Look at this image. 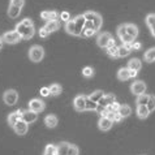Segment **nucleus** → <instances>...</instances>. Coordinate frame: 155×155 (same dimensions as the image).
Segmentation results:
<instances>
[{
  "instance_id": "nucleus-1",
  "label": "nucleus",
  "mask_w": 155,
  "mask_h": 155,
  "mask_svg": "<svg viewBox=\"0 0 155 155\" xmlns=\"http://www.w3.org/2000/svg\"><path fill=\"white\" fill-rule=\"evenodd\" d=\"M15 30L21 35L22 39H31V38L35 35V26H34V22L31 18H24L21 22H18L16 25Z\"/></svg>"
},
{
  "instance_id": "nucleus-2",
  "label": "nucleus",
  "mask_w": 155,
  "mask_h": 155,
  "mask_svg": "<svg viewBox=\"0 0 155 155\" xmlns=\"http://www.w3.org/2000/svg\"><path fill=\"white\" fill-rule=\"evenodd\" d=\"M84 17H85V20H86V21H89V22L93 25L94 30L99 33V30H101L102 26H103V18H102V16L99 15L98 12H94V11H86L85 13H84Z\"/></svg>"
},
{
  "instance_id": "nucleus-3",
  "label": "nucleus",
  "mask_w": 155,
  "mask_h": 155,
  "mask_svg": "<svg viewBox=\"0 0 155 155\" xmlns=\"http://www.w3.org/2000/svg\"><path fill=\"white\" fill-rule=\"evenodd\" d=\"M58 155H80V149L71 142H60L58 145Z\"/></svg>"
},
{
  "instance_id": "nucleus-4",
  "label": "nucleus",
  "mask_w": 155,
  "mask_h": 155,
  "mask_svg": "<svg viewBox=\"0 0 155 155\" xmlns=\"http://www.w3.org/2000/svg\"><path fill=\"white\" fill-rule=\"evenodd\" d=\"M28 56L30 59V61L33 63H41L43 58H45V48L39 45H34L29 48Z\"/></svg>"
},
{
  "instance_id": "nucleus-5",
  "label": "nucleus",
  "mask_w": 155,
  "mask_h": 155,
  "mask_svg": "<svg viewBox=\"0 0 155 155\" xmlns=\"http://www.w3.org/2000/svg\"><path fill=\"white\" fill-rule=\"evenodd\" d=\"M97 45L98 47L101 48H107L108 46H112V45H116L115 43V39L112 37V34L108 33V31H103V33H99L98 37H97Z\"/></svg>"
},
{
  "instance_id": "nucleus-6",
  "label": "nucleus",
  "mask_w": 155,
  "mask_h": 155,
  "mask_svg": "<svg viewBox=\"0 0 155 155\" xmlns=\"http://www.w3.org/2000/svg\"><path fill=\"white\" fill-rule=\"evenodd\" d=\"M3 102L7 106H15L18 102V93L15 89H8L3 93Z\"/></svg>"
},
{
  "instance_id": "nucleus-7",
  "label": "nucleus",
  "mask_w": 155,
  "mask_h": 155,
  "mask_svg": "<svg viewBox=\"0 0 155 155\" xmlns=\"http://www.w3.org/2000/svg\"><path fill=\"white\" fill-rule=\"evenodd\" d=\"M2 37H3L4 43H7V45H16V43L21 42V39H22L21 35L16 31V30H9V31H5Z\"/></svg>"
},
{
  "instance_id": "nucleus-8",
  "label": "nucleus",
  "mask_w": 155,
  "mask_h": 155,
  "mask_svg": "<svg viewBox=\"0 0 155 155\" xmlns=\"http://www.w3.org/2000/svg\"><path fill=\"white\" fill-rule=\"evenodd\" d=\"M116 34H117V38L121 41V45H130V43L136 42L133 38H130L127 34V30H125V24H121L117 26V30H116Z\"/></svg>"
},
{
  "instance_id": "nucleus-9",
  "label": "nucleus",
  "mask_w": 155,
  "mask_h": 155,
  "mask_svg": "<svg viewBox=\"0 0 155 155\" xmlns=\"http://www.w3.org/2000/svg\"><path fill=\"white\" fill-rule=\"evenodd\" d=\"M45 108H46V103L39 98H34V99H31V101L29 102V108L28 110L33 111V112H35V114L43 112Z\"/></svg>"
},
{
  "instance_id": "nucleus-10",
  "label": "nucleus",
  "mask_w": 155,
  "mask_h": 155,
  "mask_svg": "<svg viewBox=\"0 0 155 155\" xmlns=\"http://www.w3.org/2000/svg\"><path fill=\"white\" fill-rule=\"evenodd\" d=\"M73 108L77 112H85L86 111V95L84 94H78L73 99Z\"/></svg>"
},
{
  "instance_id": "nucleus-11",
  "label": "nucleus",
  "mask_w": 155,
  "mask_h": 155,
  "mask_svg": "<svg viewBox=\"0 0 155 155\" xmlns=\"http://www.w3.org/2000/svg\"><path fill=\"white\" fill-rule=\"evenodd\" d=\"M146 89H147V86H146V84L141 80H137L134 82H132V85H130V91H132L133 95H136V97L145 94Z\"/></svg>"
},
{
  "instance_id": "nucleus-12",
  "label": "nucleus",
  "mask_w": 155,
  "mask_h": 155,
  "mask_svg": "<svg viewBox=\"0 0 155 155\" xmlns=\"http://www.w3.org/2000/svg\"><path fill=\"white\" fill-rule=\"evenodd\" d=\"M22 112H24V110H16V111H13V112H11L9 115H8L7 121H8V124H9V127L13 128L20 120H22Z\"/></svg>"
},
{
  "instance_id": "nucleus-13",
  "label": "nucleus",
  "mask_w": 155,
  "mask_h": 155,
  "mask_svg": "<svg viewBox=\"0 0 155 155\" xmlns=\"http://www.w3.org/2000/svg\"><path fill=\"white\" fill-rule=\"evenodd\" d=\"M114 124L115 123L108 117H101L98 121V128H99V130H102V132H108L110 129L112 128Z\"/></svg>"
},
{
  "instance_id": "nucleus-14",
  "label": "nucleus",
  "mask_w": 155,
  "mask_h": 155,
  "mask_svg": "<svg viewBox=\"0 0 155 155\" xmlns=\"http://www.w3.org/2000/svg\"><path fill=\"white\" fill-rule=\"evenodd\" d=\"M12 129L15 130L16 134H18V136H25V134L28 133V130H29V124H26V123L24 121V120H20V121L17 123Z\"/></svg>"
},
{
  "instance_id": "nucleus-15",
  "label": "nucleus",
  "mask_w": 155,
  "mask_h": 155,
  "mask_svg": "<svg viewBox=\"0 0 155 155\" xmlns=\"http://www.w3.org/2000/svg\"><path fill=\"white\" fill-rule=\"evenodd\" d=\"M43 121H45V125H46L47 128L54 129V128H56V127H58V124H59V119H58V116H56V115L50 114V115H47V116H46Z\"/></svg>"
},
{
  "instance_id": "nucleus-16",
  "label": "nucleus",
  "mask_w": 155,
  "mask_h": 155,
  "mask_svg": "<svg viewBox=\"0 0 155 155\" xmlns=\"http://www.w3.org/2000/svg\"><path fill=\"white\" fill-rule=\"evenodd\" d=\"M22 120L26 124H33L38 120V114L33 112V111H30V110H26L22 112Z\"/></svg>"
},
{
  "instance_id": "nucleus-17",
  "label": "nucleus",
  "mask_w": 155,
  "mask_h": 155,
  "mask_svg": "<svg viewBox=\"0 0 155 155\" xmlns=\"http://www.w3.org/2000/svg\"><path fill=\"white\" fill-rule=\"evenodd\" d=\"M145 22H146V26L149 28L150 33H151L153 38H155V13H149L145 18Z\"/></svg>"
},
{
  "instance_id": "nucleus-18",
  "label": "nucleus",
  "mask_w": 155,
  "mask_h": 155,
  "mask_svg": "<svg viewBox=\"0 0 155 155\" xmlns=\"http://www.w3.org/2000/svg\"><path fill=\"white\" fill-rule=\"evenodd\" d=\"M125 30H127V34L133 39H137V37H138V26L134 24H130V22H127L125 24Z\"/></svg>"
},
{
  "instance_id": "nucleus-19",
  "label": "nucleus",
  "mask_w": 155,
  "mask_h": 155,
  "mask_svg": "<svg viewBox=\"0 0 155 155\" xmlns=\"http://www.w3.org/2000/svg\"><path fill=\"white\" fill-rule=\"evenodd\" d=\"M114 102H116V95L110 93V94H104V95L102 97L101 101H99L98 104L101 107H107V106H110L111 103H114Z\"/></svg>"
},
{
  "instance_id": "nucleus-20",
  "label": "nucleus",
  "mask_w": 155,
  "mask_h": 155,
  "mask_svg": "<svg viewBox=\"0 0 155 155\" xmlns=\"http://www.w3.org/2000/svg\"><path fill=\"white\" fill-rule=\"evenodd\" d=\"M59 16H60V13L56 11H43L41 13V18L47 22V21H51V20H58Z\"/></svg>"
},
{
  "instance_id": "nucleus-21",
  "label": "nucleus",
  "mask_w": 155,
  "mask_h": 155,
  "mask_svg": "<svg viewBox=\"0 0 155 155\" xmlns=\"http://www.w3.org/2000/svg\"><path fill=\"white\" fill-rule=\"evenodd\" d=\"M136 115H137V117L141 119V120L147 119L149 115H150V111H149V108H147V104H146V106H137V108H136Z\"/></svg>"
},
{
  "instance_id": "nucleus-22",
  "label": "nucleus",
  "mask_w": 155,
  "mask_h": 155,
  "mask_svg": "<svg viewBox=\"0 0 155 155\" xmlns=\"http://www.w3.org/2000/svg\"><path fill=\"white\" fill-rule=\"evenodd\" d=\"M64 30L69 34V35L73 37H77V31H76V20L74 18H71L68 22H65L64 25Z\"/></svg>"
},
{
  "instance_id": "nucleus-23",
  "label": "nucleus",
  "mask_w": 155,
  "mask_h": 155,
  "mask_svg": "<svg viewBox=\"0 0 155 155\" xmlns=\"http://www.w3.org/2000/svg\"><path fill=\"white\" fill-rule=\"evenodd\" d=\"M127 68H128V69H130V71H137V72H140L141 68H142V61H141L138 58H133V59H130V60L128 61Z\"/></svg>"
},
{
  "instance_id": "nucleus-24",
  "label": "nucleus",
  "mask_w": 155,
  "mask_h": 155,
  "mask_svg": "<svg viewBox=\"0 0 155 155\" xmlns=\"http://www.w3.org/2000/svg\"><path fill=\"white\" fill-rule=\"evenodd\" d=\"M117 80L119 81H123V82H125V81L130 80V71L128 69V68H120V69L117 71Z\"/></svg>"
},
{
  "instance_id": "nucleus-25",
  "label": "nucleus",
  "mask_w": 155,
  "mask_h": 155,
  "mask_svg": "<svg viewBox=\"0 0 155 155\" xmlns=\"http://www.w3.org/2000/svg\"><path fill=\"white\" fill-rule=\"evenodd\" d=\"M46 30L48 33H55L56 30H59L60 28V21L59 20H51V21H47L46 25H45Z\"/></svg>"
},
{
  "instance_id": "nucleus-26",
  "label": "nucleus",
  "mask_w": 155,
  "mask_h": 155,
  "mask_svg": "<svg viewBox=\"0 0 155 155\" xmlns=\"http://www.w3.org/2000/svg\"><path fill=\"white\" fill-rule=\"evenodd\" d=\"M117 114L121 116L123 119H127L132 114V107L129 106V104H120V108L117 111Z\"/></svg>"
},
{
  "instance_id": "nucleus-27",
  "label": "nucleus",
  "mask_w": 155,
  "mask_h": 155,
  "mask_svg": "<svg viewBox=\"0 0 155 155\" xmlns=\"http://www.w3.org/2000/svg\"><path fill=\"white\" fill-rule=\"evenodd\" d=\"M106 54H107V56L111 58V59H117L119 58V47L116 45L108 46L106 48Z\"/></svg>"
},
{
  "instance_id": "nucleus-28",
  "label": "nucleus",
  "mask_w": 155,
  "mask_h": 155,
  "mask_svg": "<svg viewBox=\"0 0 155 155\" xmlns=\"http://www.w3.org/2000/svg\"><path fill=\"white\" fill-rule=\"evenodd\" d=\"M132 43L130 45H121L119 47V58H125L132 52Z\"/></svg>"
},
{
  "instance_id": "nucleus-29",
  "label": "nucleus",
  "mask_w": 155,
  "mask_h": 155,
  "mask_svg": "<svg viewBox=\"0 0 155 155\" xmlns=\"http://www.w3.org/2000/svg\"><path fill=\"white\" fill-rule=\"evenodd\" d=\"M43 155H58V145L48 143L43 150Z\"/></svg>"
},
{
  "instance_id": "nucleus-30",
  "label": "nucleus",
  "mask_w": 155,
  "mask_h": 155,
  "mask_svg": "<svg viewBox=\"0 0 155 155\" xmlns=\"http://www.w3.org/2000/svg\"><path fill=\"white\" fill-rule=\"evenodd\" d=\"M7 15L9 18H17L20 15H21V9L17 7H13V5H9L8 7V11H7Z\"/></svg>"
},
{
  "instance_id": "nucleus-31",
  "label": "nucleus",
  "mask_w": 155,
  "mask_h": 155,
  "mask_svg": "<svg viewBox=\"0 0 155 155\" xmlns=\"http://www.w3.org/2000/svg\"><path fill=\"white\" fill-rule=\"evenodd\" d=\"M48 89H50V93H51V95L52 97H58L63 91V87H61V85L60 84H52L51 86H48Z\"/></svg>"
},
{
  "instance_id": "nucleus-32",
  "label": "nucleus",
  "mask_w": 155,
  "mask_h": 155,
  "mask_svg": "<svg viewBox=\"0 0 155 155\" xmlns=\"http://www.w3.org/2000/svg\"><path fill=\"white\" fill-rule=\"evenodd\" d=\"M143 59H145L146 63L155 61V47H153V48H149L147 51H146L145 55H143Z\"/></svg>"
},
{
  "instance_id": "nucleus-33",
  "label": "nucleus",
  "mask_w": 155,
  "mask_h": 155,
  "mask_svg": "<svg viewBox=\"0 0 155 155\" xmlns=\"http://www.w3.org/2000/svg\"><path fill=\"white\" fill-rule=\"evenodd\" d=\"M104 95V93L102 91V90H95V91H93L90 95H87L90 99H91L93 102H95V103H99V101L102 99V97Z\"/></svg>"
},
{
  "instance_id": "nucleus-34",
  "label": "nucleus",
  "mask_w": 155,
  "mask_h": 155,
  "mask_svg": "<svg viewBox=\"0 0 155 155\" xmlns=\"http://www.w3.org/2000/svg\"><path fill=\"white\" fill-rule=\"evenodd\" d=\"M149 97H150V94H142V95H138L136 99V103H137V106H146L147 104V102H149Z\"/></svg>"
},
{
  "instance_id": "nucleus-35",
  "label": "nucleus",
  "mask_w": 155,
  "mask_h": 155,
  "mask_svg": "<svg viewBox=\"0 0 155 155\" xmlns=\"http://www.w3.org/2000/svg\"><path fill=\"white\" fill-rule=\"evenodd\" d=\"M99 104L95 102H93L87 95H86V111H97Z\"/></svg>"
},
{
  "instance_id": "nucleus-36",
  "label": "nucleus",
  "mask_w": 155,
  "mask_h": 155,
  "mask_svg": "<svg viewBox=\"0 0 155 155\" xmlns=\"http://www.w3.org/2000/svg\"><path fill=\"white\" fill-rule=\"evenodd\" d=\"M82 76L85 78H91L94 76V68L93 67H85L82 69Z\"/></svg>"
},
{
  "instance_id": "nucleus-37",
  "label": "nucleus",
  "mask_w": 155,
  "mask_h": 155,
  "mask_svg": "<svg viewBox=\"0 0 155 155\" xmlns=\"http://www.w3.org/2000/svg\"><path fill=\"white\" fill-rule=\"evenodd\" d=\"M104 108H106V111H107L108 114H110V112H117L119 108H120V104H119L117 102H114V103H111L110 106L104 107Z\"/></svg>"
},
{
  "instance_id": "nucleus-38",
  "label": "nucleus",
  "mask_w": 155,
  "mask_h": 155,
  "mask_svg": "<svg viewBox=\"0 0 155 155\" xmlns=\"http://www.w3.org/2000/svg\"><path fill=\"white\" fill-rule=\"evenodd\" d=\"M147 108H149V111H150V114L155 111V95H151V94H150L149 102H147Z\"/></svg>"
},
{
  "instance_id": "nucleus-39",
  "label": "nucleus",
  "mask_w": 155,
  "mask_h": 155,
  "mask_svg": "<svg viewBox=\"0 0 155 155\" xmlns=\"http://www.w3.org/2000/svg\"><path fill=\"white\" fill-rule=\"evenodd\" d=\"M9 5H13L17 7L20 9H22L24 5H25V0H9Z\"/></svg>"
},
{
  "instance_id": "nucleus-40",
  "label": "nucleus",
  "mask_w": 155,
  "mask_h": 155,
  "mask_svg": "<svg viewBox=\"0 0 155 155\" xmlns=\"http://www.w3.org/2000/svg\"><path fill=\"white\" fill-rule=\"evenodd\" d=\"M59 18L61 20V21H64V22H68V21L71 20L69 12H61V13H60V16H59Z\"/></svg>"
},
{
  "instance_id": "nucleus-41",
  "label": "nucleus",
  "mask_w": 155,
  "mask_h": 155,
  "mask_svg": "<svg viewBox=\"0 0 155 155\" xmlns=\"http://www.w3.org/2000/svg\"><path fill=\"white\" fill-rule=\"evenodd\" d=\"M97 31L95 30H91V29H85L84 30V33H82V35L85 38H89V37H93V35H95Z\"/></svg>"
},
{
  "instance_id": "nucleus-42",
  "label": "nucleus",
  "mask_w": 155,
  "mask_h": 155,
  "mask_svg": "<svg viewBox=\"0 0 155 155\" xmlns=\"http://www.w3.org/2000/svg\"><path fill=\"white\" fill-rule=\"evenodd\" d=\"M48 34H50V33L47 31L45 26H43V28H41L39 30H38V35H39L41 38H47V37H48Z\"/></svg>"
},
{
  "instance_id": "nucleus-43",
  "label": "nucleus",
  "mask_w": 155,
  "mask_h": 155,
  "mask_svg": "<svg viewBox=\"0 0 155 155\" xmlns=\"http://www.w3.org/2000/svg\"><path fill=\"white\" fill-rule=\"evenodd\" d=\"M41 95L43 98H46V97H50L51 95V93H50V89L48 87H42L41 89Z\"/></svg>"
},
{
  "instance_id": "nucleus-44",
  "label": "nucleus",
  "mask_w": 155,
  "mask_h": 155,
  "mask_svg": "<svg viewBox=\"0 0 155 155\" xmlns=\"http://www.w3.org/2000/svg\"><path fill=\"white\" fill-rule=\"evenodd\" d=\"M141 47H142V45H141V43L140 42H133L132 43V50H140L141 48Z\"/></svg>"
},
{
  "instance_id": "nucleus-45",
  "label": "nucleus",
  "mask_w": 155,
  "mask_h": 155,
  "mask_svg": "<svg viewBox=\"0 0 155 155\" xmlns=\"http://www.w3.org/2000/svg\"><path fill=\"white\" fill-rule=\"evenodd\" d=\"M121 120H123V117H121V116H120L117 112H116L115 116H114V123H119V121H121Z\"/></svg>"
},
{
  "instance_id": "nucleus-46",
  "label": "nucleus",
  "mask_w": 155,
  "mask_h": 155,
  "mask_svg": "<svg viewBox=\"0 0 155 155\" xmlns=\"http://www.w3.org/2000/svg\"><path fill=\"white\" fill-rule=\"evenodd\" d=\"M130 71V69H129ZM137 74H138V72L137 71H130V78H134V77H137Z\"/></svg>"
},
{
  "instance_id": "nucleus-47",
  "label": "nucleus",
  "mask_w": 155,
  "mask_h": 155,
  "mask_svg": "<svg viewBox=\"0 0 155 155\" xmlns=\"http://www.w3.org/2000/svg\"><path fill=\"white\" fill-rule=\"evenodd\" d=\"M3 45H4V41H3V37L0 35V50L3 48Z\"/></svg>"
}]
</instances>
